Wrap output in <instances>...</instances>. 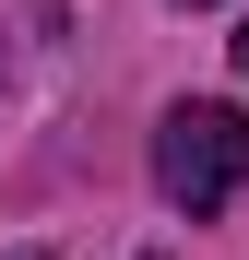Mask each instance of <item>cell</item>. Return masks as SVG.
I'll list each match as a JSON object with an SVG mask.
<instances>
[{"instance_id": "cell-3", "label": "cell", "mask_w": 249, "mask_h": 260, "mask_svg": "<svg viewBox=\"0 0 249 260\" xmlns=\"http://www.w3.org/2000/svg\"><path fill=\"white\" fill-rule=\"evenodd\" d=\"M178 12H202V0H178Z\"/></svg>"}, {"instance_id": "cell-1", "label": "cell", "mask_w": 249, "mask_h": 260, "mask_svg": "<svg viewBox=\"0 0 249 260\" xmlns=\"http://www.w3.org/2000/svg\"><path fill=\"white\" fill-rule=\"evenodd\" d=\"M154 201L166 213H226V201H249V107H226V95H178L154 118Z\"/></svg>"}, {"instance_id": "cell-2", "label": "cell", "mask_w": 249, "mask_h": 260, "mask_svg": "<svg viewBox=\"0 0 249 260\" xmlns=\"http://www.w3.org/2000/svg\"><path fill=\"white\" fill-rule=\"evenodd\" d=\"M237 71H249V24H237Z\"/></svg>"}]
</instances>
